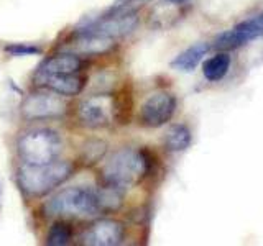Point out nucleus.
<instances>
[{"label":"nucleus","instance_id":"nucleus-3","mask_svg":"<svg viewBox=\"0 0 263 246\" xmlns=\"http://www.w3.org/2000/svg\"><path fill=\"white\" fill-rule=\"evenodd\" d=\"M45 213L49 217L92 218L101 215L94 189L74 186L61 189L45 203Z\"/></svg>","mask_w":263,"mask_h":246},{"label":"nucleus","instance_id":"nucleus-18","mask_svg":"<svg viewBox=\"0 0 263 246\" xmlns=\"http://www.w3.org/2000/svg\"><path fill=\"white\" fill-rule=\"evenodd\" d=\"M72 240V230L64 221H54L49 227L46 235V244L49 246H66Z\"/></svg>","mask_w":263,"mask_h":246},{"label":"nucleus","instance_id":"nucleus-1","mask_svg":"<svg viewBox=\"0 0 263 246\" xmlns=\"http://www.w3.org/2000/svg\"><path fill=\"white\" fill-rule=\"evenodd\" d=\"M72 172V162L63 159H54L46 164H22L16 172V182L27 197L40 199L64 184Z\"/></svg>","mask_w":263,"mask_h":246},{"label":"nucleus","instance_id":"nucleus-9","mask_svg":"<svg viewBox=\"0 0 263 246\" xmlns=\"http://www.w3.org/2000/svg\"><path fill=\"white\" fill-rule=\"evenodd\" d=\"M123 238H125V227L119 220L101 218L86 230L82 243L90 246H117L123 243Z\"/></svg>","mask_w":263,"mask_h":246},{"label":"nucleus","instance_id":"nucleus-8","mask_svg":"<svg viewBox=\"0 0 263 246\" xmlns=\"http://www.w3.org/2000/svg\"><path fill=\"white\" fill-rule=\"evenodd\" d=\"M176 112V98L168 92H156L143 102L140 109V121L148 128H160L173 118Z\"/></svg>","mask_w":263,"mask_h":246},{"label":"nucleus","instance_id":"nucleus-4","mask_svg":"<svg viewBox=\"0 0 263 246\" xmlns=\"http://www.w3.org/2000/svg\"><path fill=\"white\" fill-rule=\"evenodd\" d=\"M63 139L51 128L25 131L16 141V151L23 164H46L60 158Z\"/></svg>","mask_w":263,"mask_h":246},{"label":"nucleus","instance_id":"nucleus-7","mask_svg":"<svg viewBox=\"0 0 263 246\" xmlns=\"http://www.w3.org/2000/svg\"><path fill=\"white\" fill-rule=\"evenodd\" d=\"M114 117V98L109 94H94L78 107V118L86 128H105Z\"/></svg>","mask_w":263,"mask_h":246},{"label":"nucleus","instance_id":"nucleus-19","mask_svg":"<svg viewBox=\"0 0 263 246\" xmlns=\"http://www.w3.org/2000/svg\"><path fill=\"white\" fill-rule=\"evenodd\" d=\"M4 51L15 56V57H20V56L41 54V48L36 45H30V43H12V45H7L4 48Z\"/></svg>","mask_w":263,"mask_h":246},{"label":"nucleus","instance_id":"nucleus-2","mask_svg":"<svg viewBox=\"0 0 263 246\" xmlns=\"http://www.w3.org/2000/svg\"><path fill=\"white\" fill-rule=\"evenodd\" d=\"M148 171H150V161L143 151L134 150V148H122L104 164L101 179L104 184H110L125 191L128 187L137 186L148 174Z\"/></svg>","mask_w":263,"mask_h":246},{"label":"nucleus","instance_id":"nucleus-13","mask_svg":"<svg viewBox=\"0 0 263 246\" xmlns=\"http://www.w3.org/2000/svg\"><path fill=\"white\" fill-rule=\"evenodd\" d=\"M209 49H211V45L204 43V41L194 43L193 46H189L187 49H184L183 53H179L175 59H173L171 68L181 72H193L197 68V64L204 59V56L209 53Z\"/></svg>","mask_w":263,"mask_h":246},{"label":"nucleus","instance_id":"nucleus-17","mask_svg":"<svg viewBox=\"0 0 263 246\" xmlns=\"http://www.w3.org/2000/svg\"><path fill=\"white\" fill-rule=\"evenodd\" d=\"M107 153V143L104 139H87L81 148V161L86 166H94Z\"/></svg>","mask_w":263,"mask_h":246},{"label":"nucleus","instance_id":"nucleus-16","mask_svg":"<svg viewBox=\"0 0 263 246\" xmlns=\"http://www.w3.org/2000/svg\"><path fill=\"white\" fill-rule=\"evenodd\" d=\"M97 203L101 213H112L117 212L123 203V189H119L110 184H104L96 191Z\"/></svg>","mask_w":263,"mask_h":246},{"label":"nucleus","instance_id":"nucleus-11","mask_svg":"<svg viewBox=\"0 0 263 246\" xmlns=\"http://www.w3.org/2000/svg\"><path fill=\"white\" fill-rule=\"evenodd\" d=\"M40 86L46 87L48 90L60 94L63 97H76L87 86V79L81 76L79 72H71V74H51L43 79L38 80Z\"/></svg>","mask_w":263,"mask_h":246},{"label":"nucleus","instance_id":"nucleus-14","mask_svg":"<svg viewBox=\"0 0 263 246\" xmlns=\"http://www.w3.org/2000/svg\"><path fill=\"white\" fill-rule=\"evenodd\" d=\"M193 141L191 130L184 123H175L171 125L163 136V146L170 153H181L186 151Z\"/></svg>","mask_w":263,"mask_h":246},{"label":"nucleus","instance_id":"nucleus-5","mask_svg":"<svg viewBox=\"0 0 263 246\" xmlns=\"http://www.w3.org/2000/svg\"><path fill=\"white\" fill-rule=\"evenodd\" d=\"M68 112V102L60 94L53 90H40V92H31L23 98L20 105V113L25 120L28 121H40V120H53L61 118Z\"/></svg>","mask_w":263,"mask_h":246},{"label":"nucleus","instance_id":"nucleus-6","mask_svg":"<svg viewBox=\"0 0 263 246\" xmlns=\"http://www.w3.org/2000/svg\"><path fill=\"white\" fill-rule=\"evenodd\" d=\"M261 36H263V12L242 20L234 28L222 31L212 41L211 48L217 49V51H230V49H237L249 45L250 41L258 39Z\"/></svg>","mask_w":263,"mask_h":246},{"label":"nucleus","instance_id":"nucleus-10","mask_svg":"<svg viewBox=\"0 0 263 246\" xmlns=\"http://www.w3.org/2000/svg\"><path fill=\"white\" fill-rule=\"evenodd\" d=\"M115 39L90 31H76L71 41V53L79 56H102L112 51Z\"/></svg>","mask_w":263,"mask_h":246},{"label":"nucleus","instance_id":"nucleus-12","mask_svg":"<svg viewBox=\"0 0 263 246\" xmlns=\"http://www.w3.org/2000/svg\"><path fill=\"white\" fill-rule=\"evenodd\" d=\"M82 68V57L76 53H58L46 57V59L38 66L36 80L43 79L51 74H71L79 72Z\"/></svg>","mask_w":263,"mask_h":246},{"label":"nucleus","instance_id":"nucleus-15","mask_svg":"<svg viewBox=\"0 0 263 246\" xmlns=\"http://www.w3.org/2000/svg\"><path fill=\"white\" fill-rule=\"evenodd\" d=\"M230 64H232V59H230L227 51H220L217 54H214L212 57H209V59H205L202 64V74L205 80H209V82L222 80L229 74Z\"/></svg>","mask_w":263,"mask_h":246}]
</instances>
